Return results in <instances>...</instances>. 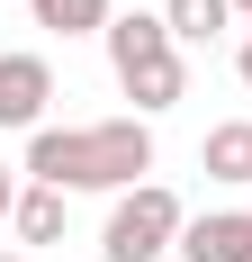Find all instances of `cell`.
<instances>
[{"instance_id": "4", "label": "cell", "mask_w": 252, "mask_h": 262, "mask_svg": "<svg viewBox=\"0 0 252 262\" xmlns=\"http://www.w3.org/2000/svg\"><path fill=\"white\" fill-rule=\"evenodd\" d=\"M45 100H54V63L45 54H0V127H45Z\"/></svg>"}, {"instance_id": "8", "label": "cell", "mask_w": 252, "mask_h": 262, "mask_svg": "<svg viewBox=\"0 0 252 262\" xmlns=\"http://www.w3.org/2000/svg\"><path fill=\"white\" fill-rule=\"evenodd\" d=\"M27 9L45 36H108V18H117L108 0H27Z\"/></svg>"}, {"instance_id": "13", "label": "cell", "mask_w": 252, "mask_h": 262, "mask_svg": "<svg viewBox=\"0 0 252 262\" xmlns=\"http://www.w3.org/2000/svg\"><path fill=\"white\" fill-rule=\"evenodd\" d=\"M0 262H27V253H0Z\"/></svg>"}, {"instance_id": "7", "label": "cell", "mask_w": 252, "mask_h": 262, "mask_svg": "<svg viewBox=\"0 0 252 262\" xmlns=\"http://www.w3.org/2000/svg\"><path fill=\"white\" fill-rule=\"evenodd\" d=\"M63 199H72V190L27 181V190H18V217H9V226H18V244H63Z\"/></svg>"}, {"instance_id": "2", "label": "cell", "mask_w": 252, "mask_h": 262, "mask_svg": "<svg viewBox=\"0 0 252 262\" xmlns=\"http://www.w3.org/2000/svg\"><path fill=\"white\" fill-rule=\"evenodd\" d=\"M108 73H117V91L135 100V118H162V108L189 91V63H180V36L162 9H126V18H108Z\"/></svg>"}, {"instance_id": "9", "label": "cell", "mask_w": 252, "mask_h": 262, "mask_svg": "<svg viewBox=\"0 0 252 262\" xmlns=\"http://www.w3.org/2000/svg\"><path fill=\"white\" fill-rule=\"evenodd\" d=\"M162 18H171V36H180V46H207V36H225L234 0H162Z\"/></svg>"}, {"instance_id": "3", "label": "cell", "mask_w": 252, "mask_h": 262, "mask_svg": "<svg viewBox=\"0 0 252 262\" xmlns=\"http://www.w3.org/2000/svg\"><path fill=\"white\" fill-rule=\"evenodd\" d=\"M180 226H189V208L171 190L135 181V190H117V208L99 226V262H162V253H180Z\"/></svg>"}, {"instance_id": "12", "label": "cell", "mask_w": 252, "mask_h": 262, "mask_svg": "<svg viewBox=\"0 0 252 262\" xmlns=\"http://www.w3.org/2000/svg\"><path fill=\"white\" fill-rule=\"evenodd\" d=\"M234 9H243V18H252V0H234Z\"/></svg>"}, {"instance_id": "5", "label": "cell", "mask_w": 252, "mask_h": 262, "mask_svg": "<svg viewBox=\"0 0 252 262\" xmlns=\"http://www.w3.org/2000/svg\"><path fill=\"white\" fill-rule=\"evenodd\" d=\"M180 262H252V217L243 208H207L180 226Z\"/></svg>"}, {"instance_id": "11", "label": "cell", "mask_w": 252, "mask_h": 262, "mask_svg": "<svg viewBox=\"0 0 252 262\" xmlns=\"http://www.w3.org/2000/svg\"><path fill=\"white\" fill-rule=\"evenodd\" d=\"M234 73H243V91H252V36H243V54H234Z\"/></svg>"}, {"instance_id": "10", "label": "cell", "mask_w": 252, "mask_h": 262, "mask_svg": "<svg viewBox=\"0 0 252 262\" xmlns=\"http://www.w3.org/2000/svg\"><path fill=\"white\" fill-rule=\"evenodd\" d=\"M18 217V172H0V226Z\"/></svg>"}, {"instance_id": "6", "label": "cell", "mask_w": 252, "mask_h": 262, "mask_svg": "<svg viewBox=\"0 0 252 262\" xmlns=\"http://www.w3.org/2000/svg\"><path fill=\"white\" fill-rule=\"evenodd\" d=\"M198 163H207V181H234V190H252V118H234V127H207Z\"/></svg>"}, {"instance_id": "1", "label": "cell", "mask_w": 252, "mask_h": 262, "mask_svg": "<svg viewBox=\"0 0 252 262\" xmlns=\"http://www.w3.org/2000/svg\"><path fill=\"white\" fill-rule=\"evenodd\" d=\"M153 172V118H99V127H36L27 181L45 190H135Z\"/></svg>"}, {"instance_id": "14", "label": "cell", "mask_w": 252, "mask_h": 262, "mask_svg": "<svg viewBox=\"0 0 252 262\" xmlns=\"http://www.w3.org/2000/svg\"><path fill=\"white\" fill-rule=\"evenodd\" d=\"M243 217H252V208H243Z\"/></svg>"}]
</instances>
